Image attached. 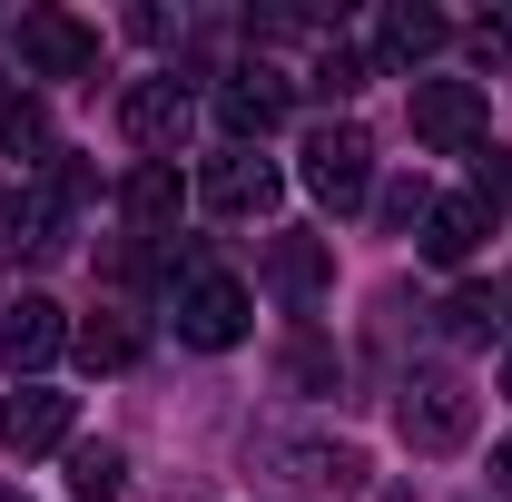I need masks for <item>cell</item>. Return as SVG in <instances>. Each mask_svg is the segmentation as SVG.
<instances>
[{
    "instance_id": "24",
    "label": "cell",
    "mask_w": 512,
    "mask_h": 502,
    "mask_svg": "<svg viewBox=\"0 0 512 502\" xmlns=\"http://www.w3.org/2000/svg\"><path fill=\"white\" fill-rule=\"evenodd\" d=\"M493 493H512V434L493 443Z\"/></svg>"
},
{
    "instance_id": "17",
    "label": "cell",
    "mask_w": 512,
    "mask_h": 502,
    "mask_svg": "<svg viewBox=\"0 0 512 502\" xmlns=\"http://www.w3.org/2000/svg\"><path fill=\"white\" fill-rule=\"evenodd\" d=\"M119 483H128L119 443H69V493L79 502H119Z\"/></svg>"
},
{
    "instance_id": "13",
    "label": "cell",
    "mask_w": 512,
    "mask_h": 502,
    "mask_svg": "<svg viewBox=\"0 0 512 502\" xmlns=\"http://www.w3.org/2000/svg\"><path fill=\"white\" fill-rule=\"evenodd\" d=\"M444 40H453V20H444V10H414V0H394V10L375 20V60H384V69H414V60H434Z\"/></svg>"
},
{
    "instance_id": "27",
    "label": "cell",
    "mask_w": 512,
    "mask_h": 502,
    "mask_svg": "<svg viewBox=\"0 0 512 502\" xmlns=\"http://www.w3.org/2000/svg\"><path fill=\"white\" fill-rule=\"evenodd\" d=\"M0 502H20V493H0Z\"/></svg>"
},
{
    "instance_id": "16",
    "label": "cell",
    "mask_w": 512,
    "mask_h": 502,
    "mask_svg": "<svg viewBox=\"0 0 512 502\" xmlns=\"http://www.w3.org/2000/svg\"><path fill=\"white\" fill-rule=\"evenodd\" d=\"M69 345H79V365L119 375V365H138V315H128V306H99L89 325H69Z\"/></svg>"
},
{
    "instance_id": "8",
    "label": "cell",
    "mask_w": 512,
    "mask_h": 502,
    "mask_svg": "<svg viewBox=\"0 0 512 502\" xmlns=\"http://www.w3.org/2000/svg\"><path fill=\"white\" fill-rule=\"evenodd\" d=\"M188 119H197V109H188V89H178V79H138V89L119 99V128L148 148V158H178Z\"/></svg>"
},
{
    "instance_id": "23",
    "label": "cell",
    "mask_w": 512,
    "mask_h": 502,
    "mask_svg": "<svg viewBox=\"0 0 512 502\" xmlns=\"http://www.w3.org/2000/svg\"><path fill=\"white\" fill-rule=\"evenodd\" d=\"M424 207H434V197H424V178H404V188H384V217H394V227H424Z\"/></svg>"
},
{
    "instance_id": "26",
    "label": "cell",
    "mask_w": 512,
    "mask_h": 502,
    "mask_svg": "<svg viewBox=\"0 0 512 502\" xmlns=\"http://www.w3.org/2000/svg\"><path fill=\"white\" fill-rule=\"evenodd\" d=\"M0 227H10V207H0Z\"/></svg>"
},
{
    "instance_id": "15",
    "label": "cell",
    "mask_w": 512,
    "mask_h": 502,
    "mask_svg": "<svg viewBox=\"0 0 512 502\" xmlns=\"http://www.w3.org/2000/svg\"><path fill=\"white\" fill-rule=\"evenodd\" d=\"M286 463H296V473H286L296 493H355V483H365V453H355V443H286Z\"/></svg>"
},
{
    "instance_id": "25",
    "label": "cell",
    "mask_w": 512,
    "mask_h": 502,
    "mask_svg": "<svg viewBox=\"0 0 512 502\" xmlns=\"http://www.w3.org/2000/svg\"><path fill=\"white\" fill-rule=\"evenodd\" d=\"M503 394H512V355H503Z\"/></svg>"
},
{
    "instance_id": "11",
    "label": "cell",
    "mask_w": 512,
    "mask_h": 502,
    "mask_svg": "<svg viewBox=\"0 0 512 502\" xmlns=\"http://www.w3.org/2000/svg\"><path fill=\"white\" fill-rule=\"evenodd\" d=\"M188 178H178V158H138V168H128V188H119V207H128V227H148V237H158V227H178V207H188Z\"/></svg>"
},
{
    "instance_id": "19",
    "label": "cell",
    "mask_w": 512,
    "mask_h": 502,
    "mask_svg": "<svg viewBox=\"0 0 512 502\" xmlns=\"http://www.w3.org/2000/svg\"><path fill=\"white\" fill-rule=\"evenodd\" d=\"M503 315H512V296H503V286H463V296L444 306V335H453V345H483Z\"/></svg>"
},
{
    "instance_id": "21",
    "label": "cell",
    "mask_w": 512,
    "mask_h": 502,
    "mask_svg": "<svg viewBox=\"0 0 512 502\" xmlns=\"http://www.w3.org/2000/svg\"><path fill=\"white\" fill-rule=\"evenodd\" d=\"M503 197H512V158H503V148H493V138H483V148H473V207L493 217Z\"/></svg>"
},
{
    "instance_id": "9",
    "label": "cell",
    "mask_w": 512,
    "mask_h": 502,
    "mask_svg": "<svg viewBox=\"0 0 512 502\" xmlns=\"http://www.w3.org/2000/svg\"><path fill=\"white\" fill-rule=\"evenodd\" d=\"M60 345H69V315L50 306V296H20V306H0V365H10V375H40Z\"/></svg>"
},
{
    "instance_id": "3",
    "label": "cell",
    "mask_w": 512,
    "mask_h": 502,
    "mask_svg": "<svg viewBox=\"0 0 512 502\" xmlns=\"http://www.w3.org/2000/svg\"><path fill=\"white\" fill-rule=\"evenodd\" d=\"M247 286L237 276H217V266H197L178 276V335H188L197 355H227V345H247Z\"/></svg>"
},
{
    "instance_id": "20",
    "label": "cell",
    "mask_w": 512,
    "mask_h": 502,
    "mask_svg": "<svg viewBox=\"0 0 512 502\" xmlns=\"http://www.w3.org/2000/svg\"><path fill=\"white\" fill-rule=\"evenodd\" d=\"M463 50H473V69H512V10H483L463 30Z\"/></svg>"
},
{
    "instance_id": "10",
    "label": "cell",
    "mask_w": 512,
    "mask_h": 502,
    "mask_svg": "<svg viewBox=\"0 0 512 502\" xmlns=\"http://www.w3.org/2000/svg\"><path fill=\"white\" fill-rule=\"evenodd\" d=\"M0 443H10V453H60V443H69V394L20 384V394L0 404Z\"/></svg>"
},
{
    "instance_id": "14",
    "label": "cell",
    "mask_w": 512,
    "mask_h": 502,
    "mask_svg": "<svg viewBox=\"0 0 512 502\" xmlns=\"http://www.w3.org/2000/svg\"><path fill=\"white\" fill-rule=\"evenodd\" d=\"M483 227H493V217H483L473 197H434V207H424V237H414V247L434 256V266H463V256L483 247Z\"/></svg>"
},
{
    "instance_id": "7",
    "label": "cell",
    "mask_w": 512,
    "mask_h": 502,
    "mask_svg": "<svg viewBox=\"0 0 512 502\" xmlns=\"http://www.w3.org/2000/svg\"><path fill=\"white\" fill-rule=\"evenodd\" d=\"M20 60L40 79H89L99 69V30L69 20V10H20Z\"/></svg>"
},
{
    "instance_id": "4",
    "label": "cell",
    "mask_w": 512,
    "mask_h": 502,
    "mask_svg": "<svg viewBox=\"0 0 512 502\" xmlns=\"http://www.w3.org/2000/svg\"><path fill=\"white\" fill-rule=\"evenodd\" d=\"M414 138L424 148H453V158H473L493 119H483V89L473 79H414Z\"/></svg>"
},
{
    "instance_id": "18",
    "label": "cell",
    "mask_w": 512,
    "mask_h": 502,
    "mask_svg": "<svg viewBox=\"0 0 512 502\" xmlns=\"http://www.w3.org/2000/svg\"><path fill=\"white\" fill-rule=\"evenodd\" d=\"M0 158H50V119L30 89H0Z\"/></svg>"
},
{
    "instance_id": "12",
    "label": "cell",
    "mask_w": 512,
    "mask_h": 502,
    "mask_svg": "<svg viewBox=\"0 0 512 502\" xmlns=\"http://www.w3.org/2000/svg\"><path fill=\"white\" fill-rule=\"evenodd\" d=\"M266 286H276L286 306H316L325 286H335V256H325V237H266Z\"/></svg>"
},
{
    "instance_id": "6",
    "label": "cell",
    "mask_w": 512,
    "mask_h": 502,
    "mask_svg": "<svg viewBox=\"0 0 512 502\" xmlns=\"http://www.w3.org/2000/svg\"><path fill=\"white\" fill-rule=\"evenodd\" d=\"M276 188H286V178H276V158H266V148H227V158H207V168H197V207H217V217H266Z\"/></svg>"
},
{
    "instance_id": "5",
    "label": "cell",
    "mask_w": 512,
    "mask_h": 502,
    "mask_svg": "<svg viewBox=\"0 0 512 502\" xmlns=\"http://www.w3.org/2000/svg\"><path fill=\"white\" fill-rule=\"evenodd\" d=\"M276 119H286V79H276L266 60H247V69L217 79V128H227V148H266Z\"/></svg>"
},
{
    "instance_id": "1",
    "label": "cell",
    "mask_w": 512,
    "mask_h": 502,
    "mask_svg": "<svg viewBox=\"0 0 512 502\" xmlns=\"http://www.w3.org/2000/svg\"><path fill=\"white\" fill-rule=\"evenodd\" d=\"M306 188H316L335 217H355V207H365V188H375V138H365L355 119L306 128Z\"/></svg>"
},
{
    "instance_id": "2",
    "label": "cell",
    "mask_w": 512,
    "mask_h": 502,
    "mask_svg": "<svg viewBox=\"0 0 512 502\" xmlns=\"http://www.w3.org/2000/svg\"><path fill=\"white\" fill-rule=\"evenodd\" d=\"M394 434L414 443V453H453V443L473 434V394H463V375H404V394H394Z\"/></svg>"
},
{
    "instance_id": "22",
    "label": "cell",
    "mask_w": 512,
    "mask_h": 502,
    "mask_svg": "<svg viewBox=\"0 0 512 502\" xmlns=\"http://www.w3.org/2000/svg\"><path fill=\"white\" fill-rule=\"evenodd\" d=\"M306 89H316V99H355V89H365V60H355V50H325Z\"/></svg>"
}]
</instances>
